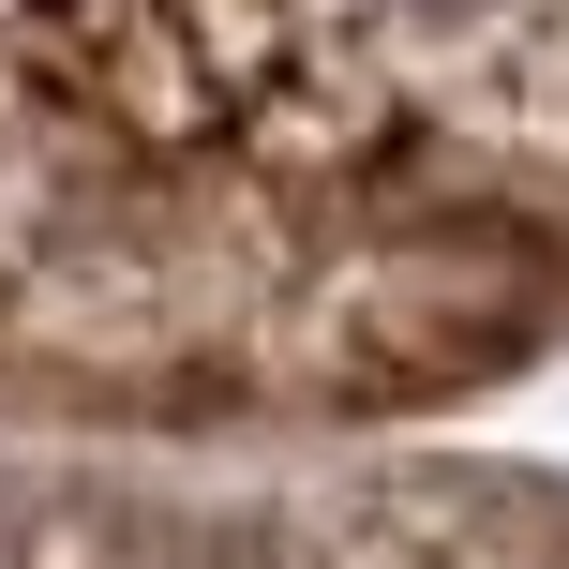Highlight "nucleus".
I'll use <instances>...</instances> for the list:
<instances>
[{"label":"nucleus","instance_id":"1","mask_svg":"<svg viewBox=\"0 0 569 569\" xmlns=\"http://www.w3.org/2000/svg\"><path fill=\"white\" fill-rule=\"evenodd\" d=\"M390 16H480V0H390Z\"/></svg>","mask_w":569,"mask_h":569}]
</instances>
